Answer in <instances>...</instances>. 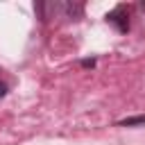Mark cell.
<instances>
[{
  "instance_id": "cell-1",
  "label": "cell",
  "mask_w": 145,
  "mask_h": 145,
  "mask_svg": "<svg viewBox=\"0 0 145 145\" xmlns=\"http://www.w3.org/2000/svg\"><path fill=\"white\" fill-rule=\"evenodd\" d=\"M104 18H106V23H109V25H113L120 34L129 32V7H127V5H118V7H116V9H111Z\"/></svg>"
},
{
  "instance_id": "cell-2",
  "label": "cell",
  "mask_w": 145,
  "mask_h": 145,
  "mask_svg": "<svg viewBox=\"0 0 145 145\" xmlns=\"http://www.w3.org/2000/svg\"><path fill=\"white\" fill-rule=\"evenodd\" d=\"M59 7L66 11V16L68 18H79L82 16V11H84V5H72V2H59Z\"/></svg>"
},
{
  "instance_id": "cell-3",
  "label": "cell",
  "mask_w": 145,
  "mask_h": 145,
  "mask_svg": "<svg viewBox=\"0 0 145 145\" xmlns=\"http://www.w3.org/2000/svg\"><path fill=\"white\" fill-rule=\"evenodd\" d=\"M122 127H134V125H145V116H138V118H127V120H120Z\"/></svg>"
},
{
  "instance_id": "cell-4",
  "label": "cell",
  "mask_w": 145,
  "mask_h": 145,
  "mask_svg": "<svg viewBox=\"0 0 145 145\" xmlns=\"http://www.w3.org/2000/svg\"><path fill=\"white\" fill-rule=\"evenodd\" d=\"M5 95H7V84L0 82V97H5Z\"/></svg>"
}]
</instances>
